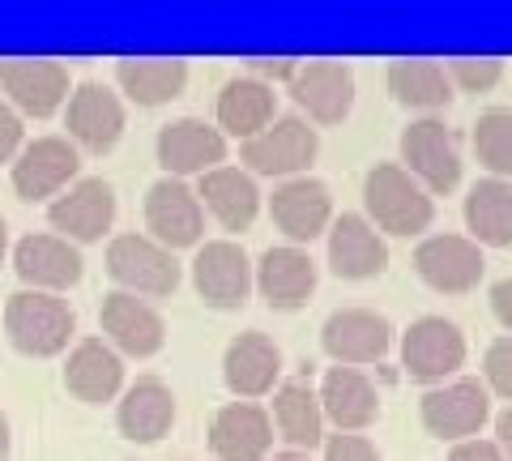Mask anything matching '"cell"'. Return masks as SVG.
<instances>
[{
    "label": "cell",
    "mask_w": 512,
    "mask_h": 461,
    "mask_svg": "<svg viewBox=\"0 0 512 461\" xmlns=\"http://www.w3.org/2000/svg\"><path fill=\"white\" fill-rule=\"evenodd\" d=\"M252 286L265 295L269 308L278 312H295L312 299L316 291V261L295 244L269 248L261 261L252 265Z\"/></svg>",
    "instance_id": "cell-23"
},
{
    "label": "cell",
    "mask_w": 512,
    "mask_h": 461,
    "mask_svg": "<svg viewBox=\"0 0 512 461\" xmlns=\"http://www.w3.org/2000/svg\"><path fill=\"white\" fill-rule=\"evenodd\" d=\"M384 82H389V94L402 107L427 111V116L453 103V82H448L444 65H436V60H393Z\"/></svg>",
    "instance_id": "cell-33"
},
{
    "label": "cell",
    "mask_w": 512,
    "mask_h": 461,
    "mask_svg": "<svg viewBox=\"0 0 512 461\" xmlns=\"http://www.w3.org/2000/svg\"><path fill=\"white\" fill-rule=\"evenodd\" d=\"M419 415L431 436L461 444V440H474L483 432V423L491 419V393L483 380L457 376V380H444V385L423 393Z\"/></svg>",
    "instance_id": "cell-5"
},
{
    "label": "cell",
    "mask_w": 512,
    "mask_h": 461,
    "mask_svg": "<svg viewBox=\"0 0 512 461\" xmlns=\"http://www.w3.org/2000/svg\"><path fill=\"white\" fill-rule=\"evenodd\" d=\"M146 235L167 252L175 248H201L205 210L197 201V188L188 180H154L146 188Z\"/></svg>",
    "instance_id": "cell-6"
},
{
    "label": "cell",
    "mask_w": 512,
    "mask_h": 461,
    "mask_svg": "<svg viewBox=\"0 0 512 461\" xmlns=\"http://www.w3.org/2000/svg\"><path fill=\"white\" fill-rule=\"evenodd\" d=\"M154 154H158V167H163L171 180H188V176L201 180L205 171L227 163V137H222L214 124L184 116V120H171L158 129Z\"/></svg>",
    "instance_id": "cell-13"
},
{
    "label": "cell",
    "mask_w": 512,
    "mask_h": 461,
    "mask_svg": "<svg viewBox=\"0 0 512 461\" xmlns=\"http://www.w3.org/2000/svg\"><path fill=\"white\" fill-rule=\"evenodd\" d=\"M5 252H9V227H5V218H0V261H5Z\"/></svg>",
    "instance_id": "cell-45"
},
{
    "label": "cell",
    "mask_w": 512,
    "mask_h": 461,
    "mask_svg": "<svg viewBox=\"0 0 512 461\" xmlns=\"http://www.w3.org/2000/svg\"><path fill=\"white\" fill-rule=\"evenodd\" d=\"M320 346L338 368H359V363H380L393 346L389 316L372 308H338L320 325Z\"/></svg>",
    "instance_id": "cell-14"
},
{
    "label": "cell",
    "mask_w": 512,
    "mask_h": 461,
    "mask_svg": "<svg viewBox=\"0 0 512 461\" xmlns=\"http://www.w3.org/2000/svg\"><path fill=\"white\" fill-rule=\"evenodd\" d=\"M274 427L295 453H312L325 444V415H320V397L308 380H286L274 393Z\"/></svg>",
    "instance_id": "cell-30"
},
{
    "label": "cell",
    "mask_w": 512,
    "mask_h": 461,
    "mask_svg": "<svg viewBox=\"0 0 512 461\" xmlns=\"http://www.w3.org/2000/svg\"><path fill=\"white\" fill-rule=\"evenodd\" d=\"M483 376H487V393H500L512 402V338H500L487 346Z\"/></svg>",
    "instance_id": "cell-36"
},
{
    "label": "cell",
    "mask_w": 512,
    "mask_h": 461,
    "mask_svg": "<svg viewBox=\"0 0 512 461\" xmlns=\"http://www.w3.org/2000/svg\"><path fill=\"white\" fill-rule=\"evenodd\" d=\"M363 205L367 222L380 235H423L436 222V201L427 188L406 176L402 163H376L363 180Z\"/></svg>",
    "instance_id": "cell-1"
},
{
    "label": "cell",
    "mask_w": 512,
    "mask_h": 461,
    "mask_svg": "<svg viewBox=\"0 0 512 461\" xmlns=\"http://www.w3.org/2000/svg\"><path fill=\"white\" fill-rule=\"evenodd\" d=\"M116 427H120L124 440H137V444L163 440L175 427V393H171V385H163L158 376H141L137 385H128L120 393V406H116Z\"/></svg>",
    "instance_id": "cell-28"
},
{
    "label": "cell",
    "mask_w": 512,
    "mask_h": 461,
    "mask_svg": "<svg viewBox=\"0 0 512 461\" xmlns=\"http://www.w3.org/2000/svg\"><path fill=\"white\" fill-rule=\"evenodd\" d=\"M47 222H52V231L69 244L103 240L111 231V222H116V188H111L103 176L77 180L47 205Z\"/></svg>",
    "instance_id": "cell-8"
},
{
    "label": "cell",
    "mask_w": 512,
    "mask_h": 461,
    "mask_svg": "<svg viewBox=\"0 0 512 461\" xmlns=\"http://www.w3.org/2000/svg\"><path fill=\"white\" fill-rule=\"evenodd\" d=\"M474 154L491 180H512V111L495 107L474 120Z\"/></svg>",
    "instance_id": "cell-34"
},
{
    "label": "cell",
    "mask_w": 512,
    "mask_h": 461,
    "mask_svg": "<svg viewBox=\"0 0 512 461\" xmlns=\"http://www.w3.org/2000/svg\"><path fill=\"white\" fill-rule=\"evenodd\" d=\"M274 111H278L274 86H265V82H256V77L244 73V77H231V82L218 90V124L214 129L222 137L248 141L274 124Z\"/></svg>",
    "instance_id": "cell-29"
},
{
    "label": "cell",
    "mask_w": 512,
    "mask_h": 461,
    "mask_svg": "<svg viewBox=\"0 0 512 461\" xmlns=\"http://www.w3.org/2000/svg\"><path fill=\"white\" fill-rule=\"evenodd\" d=\"M0 90L18 116L47 120L69 103L73 77L60 60H0Z\"/></svg>",
    "instance_id": "cell-10"
},
{
    "label": "cell",
    "mask_w": 512,
    "mask_h": 461,
    "mask_svg": "<svg viewBox=\"0 0 512 461\" xmlns=\"http://www.w3.org/2000/svg\"><path fill=\"white\" fill-rule=\"evenodd\" d=\"M64 124H69V141L90 154H107L124 137V103L120 94L103 82L73 86L69 103H64Z\"/></svg>",
    "instance_id": "cell-18"
},
{
    "label": "cell",
    "mask_w": 512,
    "mask_h": 461,
    "mask_svg": "<svg viewBox=\"0 0 512 461\" xmlns=\"http://www.w3.org/2000/svg\"><path fill=\"white\" fill-rule=\"evenodd\" d=\"M107 274L116 278L128 295L163 299V295H175L184 269H180V261H175V252L154 244L150 235L128 231V235H116V240L107 244Z\"/></svg>",
    "instance_id": "cell-4"
},
{
    "label": "cell",
    "mask_w": 512,
    "mask_h": 461,
    "mask_svg": "<svg viewBox=\"0 0 512 461\" xmlns=\"http://www.w3.org/2000/svg\"><path fill=\"white\" fill-rule=\"evenodd\" d=\"M325 461H380V449L359 432L325 436Z\"/></svg>",
    "instance_id": "cell-37"
},
{
    "label": "cell",
    "mask_w": 512,
    "mask_h": 461,
    "mask_svg": "<svg viewBox=\"0 0 512 461\" xmlns=\"http://www.w3.org/2000/svg\"><path fill=\"white\" fill-rule=\"evenodd\" d=\"M402 163H406V176L419 180L427 193H453V188L461 184L457 137L436 116L414 120L402 133Z\"/></svg>",
    "instance_id": "cell-9"
},
{
    "label": "cell",
    "mask_w": 512,
    "mask_h": 461,
    "mask_svg": "<svg viewBox=\"0 0 512 461\" xmlns=\"http://www.w3.org/2000/svg\"><path fill=\"white\" fill-rule=\"evenodd\" d=\"M495 444H500L504 461H512V406L504 410V415H495Z\"/></svg>",
    "instance_id": "cell-42"
},
{
    "label": "cell",
    "mask_w": 512,
    "mask_h": 461,
    "mask_svg": "<svg viewBox=\"0 0 512 461\" xmlns=\"http://www.w3.org/2000/svg\"><path fill=\"white\" fill-rule=\"evenodd\" d=\"M320 415L338 432H363L380 419V393L359 368H329L320 380Z\"/></svg>",
    "instance_id": "cell-25"
},
{
    "label": "cell",
    "mask_w": 512,
    "mask_h": 461,
    "mask_svg": "<svg viewBox=\"0 0 512 461\" xmlns=\"http://www.w3.org/2000/svg\"><path fill=\"white\" fill-rule=\"evenodd\" d=\"M414 269L419 278L440 295H466L483 282L487 257L470 235H427V240L414 248Z\"/></svg>",
    "instance_id": "cell-15"
},
{
    "label": "cell",
    "mask_w": 512,
    "mask_h": 461,
    "mask_svg": "<svg viewBox=\"0 0 512 461\" xmlns=\"http://www.w3.org/2000/svg\"><path fill=\"white\" fill-rule=\"evenodd\" d=\"M286 90L308 116V124H342L355 107V69L342 60H308V65H299Z\"/></svg>",
    "instance_id": "cell-17"
},
{
    "label": "cell",
    "mask_w": 512,
    "mask_h": 461,
    "mask_svg": "<svg viewBox=\"0 0 512 461\" xmlns=\"http://www.w3.org/2000/svg\"><path fill=\"white\" fill-rule=\"evenodd\" d=\"M116 86L128 94L137 107H163L180 99L188 86V65L184 60H120L116 65Z\"/></svg>",
    "instance_id": "cell-31"
},
{
    "label": "cell",
    "mask_w": 512,
    "mask_h": 461,
    "mask_svg": "<svg viewBox=\"0 0 512 461\" xmlns=\"http://www.w3.org/2000/svg\"><path fill=\"white\" fill-rule=\"evenodd\" d=\"M192 286L210 308L235 312L252 295V261L235 240H210L192 257Z\"/></svg>",
    "instance_id": "cell-12"
},
{
    "label": "cell",
    "mask_w": 512,
    "mask_h": 461,
    "mask_svg": "<svg viewBox=\"0 0 512 461\" xmlns=\"http://www.w3.org/2000/svg\"><path fill=\"white\" fill-rule=\"evenodd\" d=\"M269 461H312V453H295V449H286V453H274Z\"/></svg>",
    "instance_id": "cell-44"
},
{
    "label": "cell",
    "mask_w": 512,
    "mask_h": 461,
    "mask_svg": "<svg viewBox=\"0 0 512 461\" xmlns=\"http://www.w3.org/2000/svg\"><path fill=\"white\" fill-rule=\"evenodd\" d=\"M282 376V351L274 346V338H265V333H239V338L227 346V355H222V380H227V389L235 397H265L274 393Z\"/></svg>",
    "instance_id": "cell-24"
},
{
    "label": "cell",
    "mask_w": 512,
    "mask_h": 461,
    "mask_svg": "<svg viewBox=\"0 0 512 461\" xmlns=\"http://www.w3.org/2000/svg\"><path fill=\"white\" fill-rule=\"evenodd\" d=\"M269 214H274L278 231L299 244H312L316 235L329 231L333 222V197H329V184H320L312 176H295V180H282L269 197Z\"/></svg>",
    "instance_id": "cell-20"
},
{
    "label": "cell",
    "mask_w": 512,
    "mask_h": 461,
    "mask_svg": "<svg viewBox=\"0 0 512 461\" xmlns=\"http://www.w3.org/2000/svg\"><path fill=\"white\" fill-rule=\"evenodd\" d=\"M197 201L201 210H210L218 218L222 231H248L256 214H261V188H256V180L244 167H227V163L201 176Z\"/></svg>",
    "instance_id": "cell-27"
},
{
    "label": "cell",
    "mask_w": 512,
    "mask_h": 461,
    "mask_svg": "<svg viewBox=\"0 0 512 461\" xmlns=\"http://www.w3.org/2000/svg\"><path fill=\"white\" fill-rule=\"evenodd\" d=\"M466 227L478 248H512V184L478 180L466 197Z\"/></svg>",
    "instance_id": "cell-32"
},
{
    "label": "cell",
    "mask_w": 512,
    "mask_h": 461,
    "mask_svg": "<svg viewBox=\"0 0 512 461\" xmlns=\"http://www.w3.org/2000/svg\"><path fill=\"white\" fill-rule=\"evenodd\" d=\"M448 82H453L457 90H470V94H487L504 82V60L495 56H457L444 65Z\"/></svg>",
    "instance_id": "cell-35"
},
{
    "label": "cell",
    "mask_w": 512,
    "mask_h": 461,
    "mask_svg": "<svg viewBox=\"0 0 512 461\" xmlns=\"http://www.w3.org/2000/svg\"><path fill=\"white\" fill-rule=\"evenodd\" d=\"M244 171L256 176H269V180H295L303 176L316 154H320V133L312 129L303 116H274L269 129H261L256 137L244 141Z\"/></svg>",
    "instance_id": "cell-3"
},
{
    "label": "cell",
    "mask_w": 512,
    "mask_h": 461,
    "mask_svg": "<svg viewBox=\"0 0 512 461\" xmlns=\"http://www.w3.org/2000/svg\"><path fill=\"white\" fill-rule=\"evenodd\" d=\"M491 312H495V321L512 333V278L491 286Z\"/></svg>",
    "instance_id": "cell-41"
},
{
    "label": "cell",
    "mask_w": 512,
    "mask_h": 461,
    "mask_svg": "<svg viewBox=\"0 0 512 461\" xmlns=\"http://www.w3.org/2000/svg\"><path fill=\"white\" fill-rule=\"evenodd\" d=\"M402 368L423 385H444L466 368V333L444 316H419L402 338Z\"/></svg>",
    "instance_id": "cell-7"
},
{
    "label": "cell",
    "mask_w": 512,
    "mask_h": 461,
    "mask_svg": "<svg viewBox=\"0 0 512 461\" xmlns=\"http://www.w3.org/2000/svg\"><path fill=\"white\" fill-rule=\"evenodd\" d=\"M9 449H13V432H9V415L0 410V461H9Z\"/></svg>",
    "instance_id": "cell-43"
},
{
    "label": "cell",
    "mask_w": 512,
    "mask_h": 461,
    "mask_svg": "<svg viewBox=\"0 0 512 461\" xmlns=\"http://www.w3.org/2000/svg\"><path fill=\"white\" fill-rule=\"evenodd\" d=\"M64 385L77 402L103 406L124 393V359L103 338H82L69 351V363H64Z\"/></svg>",
    "instance_id": "cell-26"
},
{
    "label": "cell",
    "mask_w": 512,
    "mask_h": 461,
    "mask_svg": "<svg viewBox=\"0 0 512 461\" xmlns=\"http://www.w3.org/2000/svg\"><path fill=\"white\" fill-rule=\"evenodd\" d=\"M295 73H299V60H252L248 65V77H256V82H265V86H274V82L291 86Z\"/></svg>",
    "instance_id": "cell-39"
},
{
    "label": "cell",
    "mask_w": 512,
    "mask_h": 461,
    "mask_svg": "<svg viewBox=\"0 0 512 461\" xmlns=\"http://www.w3.org/2000/svg\"><path fill=\"white\" fill-rule=\"evenodd\" d=\"M13 274L22 278L26 291L60 295L82 282L86 261H82V252H77V244L60 240L52 231H35L13 244Z\"/></svg>",
    "instance_id": "cell-11"
},
{
    "label": "cell",
    "mask_w": 512,
    "mask_h": 461,
    "mask_svg": "<svg viewBox=\"0 0 512 461\" xmlns=\"http://www.w3.org/2000/svg\"><path fill=\"white\" fill-rule=\"evenodd\" d=\"M77 146L69 137H35L26 141L13 158V188L26 201H43V197H60L69 184H77Z\"/></svg>",
    "instance_id": "cell-16"
},
{
    "label": "cell",
    "mask_w": 512,
    "mask_h": 461,
    "mask_svg": "<svg viewBox=\"0 0 512 461\" xmlns=\"http://www.w3.org/2000/svg\"><path fill=\"white\" fill-rule=\"evenodd\" d=\"M103 333H107V346L116 355H133V359H150L167 346V321L158 316L154 304H146V299L128 295V291H111L103 299Z\"/></svg>",
    "instance_id": "cell-19"
},
{
    "label": "cell",
    "mask_w": 512,
    "mask_h": 461,
    "mask_svg": "<svg viewBox=\"0 0 512 461\" xmlns=\"http://www.w3.org/2000/svg\"><path fill=\"white\" fill-rule=\"evenodd\" d=\"M329 269L346 282H367L389 269V244L363 214H342L329 222Z\"/></svg>",
    "instance_id": "cell-21"
},
{
    "label": "cell",
    "mask_w": 512,
    "mask_h": 461,
    "mask_svg": "<svg viewBox=\"0 0 512 461\" xmlns=\"http://www.w3.org/2000/svg\"><path fill=\"white\" fill-rule=\"evenodd\" d=\"M22 146H26V124H22L18 111H13L5 99H0V163L18 158Z\"/></svg>",
    "instance_id": "cell-38"
},
{
    "label": "cell",
    "mask_w": 512,
    "mask_h": 461,
    "mask_svg": "<svg viewBox=\"0 0 512 461\" xmlns=\"http://www.w3.org/2000/svg\"><path fill=\"white\" fill-rule=\"evenodd\" d=\"M448 461H504V453H500V444H495V440L474 436V440L453 444V453H448Z\"/></svg>",
    "instance_id": "cell-40"
},
{
    "label": "cell",
    "mask_w": 512,
    "mask_h": 461,
    "mask_svg": "<svg viewBox=\"0 0 512 461\" xmlns=\"http://www.w3.org/2000/svg\"><path fill=\"white\" fill-rule=\"evenodd\" d=\"M210 453L218 461H269L274 453V419L256 402L222 406L210 423Z\"/></svg>",
    "instance_id": "cell-22"
},
{
    "label": "cell",
    "mask_w": 512,
    "mask_h": 461,
    "mask_svg": "<svg viewBox=\"0 0 512 461\" xmlns=\"http://www.w3.org/2000/svg\"><path fill=\"white\" fill-rule=\"evenodd\" d=\"M5 333L30 359H52L64 355L77 333V316L64 295H47V291H13L5 304Z\"/></svg>",
    "instance_id": "cell-2"
}]
</instances>
